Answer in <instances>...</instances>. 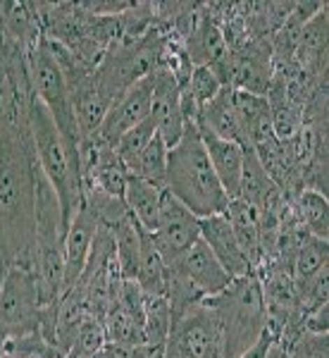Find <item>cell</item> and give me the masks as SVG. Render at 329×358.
<instances>
[{"instance_id":"4fadbf2b","label":"cell","mask_w":329,"mask_h":358,"mask_svg":"<svg viewBox=\"0 0 329 358\" xmlns=\"http://www.w3.org/2000/svg\"><path fill=\"white\" fill-rule=\"evenodd\" d=\"M98 227H101L98 217L91 213L89 206L82 203L77 215L69 220L67 232H65V289L77 285V280L82 277Z\"/></svg>"},{"instance_id":"8992f818","label":"cell","mask_w":329,"mask_h":358,"mask_svg":"<svg viewBox=\"0 0 329 358\" xmlns=\"http://www.w3.org/2000/svg\"><path fill=\"white\" fill-rule=\"evenodd\" d=\"M48 308L41 299L36 273L22 265H8L0 280V330L5 339L43 332Z\"/></svg>"},{"instance_id":"3957f363","label":"cell","mask_w":329,"mask_h":358,"mask_svg":"<svg viewBox=\"0 0 329 358\" xmlns=\"http://www.w3.org/2000/svg\"><path fill=\"white\" fill-rule=\"evenodd\" d=\"M29 134H31L34 158H36L38 170L55 189L62 217H65V224H69L84 203L82 153L62 136V131L57 129L50 113L45 110L38 98H34L31 110H29Z\"/></svg>"},{"instance_id":"ffe728a7","label":"cell","mask_w":329,"mask_h":358,"mask_svg":"<svg viewBox=\"0 0 329 358\" xmlns=\"http://www.w3.org/2000/svg\"><path fill=\"white\" fill-rule=\"evenodd\" d=\"M110 229H112V236H115V253H117L119 275H122V280H136L141 241H143V232H146V229L131 217V213Z\"/></svg>"},{"instance_id":"f1b7e54d","label":"cell","mask_w":329,"mask_h":358,"mask_svg":"<svg viewBox=\"0 0 329 358\" xmlns=\"http://www.w3.org/2000/svg\"><path fill=\"white\" fill-rule=\"evenodd\" d=\"M286 358H329V337L327 334L303 332L296 344L284 351Z\"/></svg>"},{"instance_id":"4316f807","label":"cell","mask_w":329,"mask_h":358,"mask_svg":"<svg viewBox=\"0 0 329 358\" xmlns=\"http://www.w3.org/2000/svg\"><path fill=\"white\" fill-rule=\"evenodd\" d=\"M182 89L191 96L196 108L200 110V108H203L205 103H210L212 98H215L219 91L224 89V86L219 84L217 74L212 72L210 67H193L191 74H189V79L182 84Z\"/></svg>"},{"instance_id":"e575fe53","label":"cell","mask_w":329,"mask_h":358,"mask_svg":"<svg viewBox=\"0 0 329 358\" xmlns=\"http://www.w3.org/2000/svg\"><path fill=\"white\" fill-rule=\"evenodd\" d=\"M5 268H8V261H5V253H3V241H0V280H3Z\"/></svg>"},{"instance_id":"4dcf8cb0","label":"cell","mask_w":329,"mask_h":358,"mask_svg":"<svg viewBox=\"0 0 329 358\" xmlns=\"http://www.w3.org/2000/svg\"><path fill=\"white\" fill-rule=\"evenodd\" d=\"M303 330L313 334H329V303L317 306L303 315Z\"/></svg>"},{"instance_id":"d6a6232c","label":"cell","mask_w":329,"mask_h":358,"mask_svg":"<svg viewBox=\"0 0 329 358\" xmlns=\"http://www.w3.org/2000/svg\"><path fill=\"white\" fill-rule=\"evenodd\" d=\"M8 82V41L0 31V89Z\"/></svg>"},{"instance_id":"277c9868","label":"cell","mask_w":329,"mask_h":358,"mask_svg":"<svg viewBox=\"0 0 329 358\" xmlns=\"http://www.w3.org/2000/svg\"><path fill=\"white\" fill-rule=\"evenodd\" d=\"M205 301L212 306L219 320L224 358L244 356L268 330V308L258 273L236 277L222 292Z\"/></svg>"},{"instance_id":"7a4b0ae2","label":"cell","mask_w":329,"mask_h":358,"mask_svg":"<svg viewBox=\"0 0 329 358\" xmlns=\"http://www.w3.org/2000/svg\"><path fill=\"white\" fill-rule=\"evenodd\" d=\"M163 187L196 217H210L227 210L229 196L212 170L196 124H189L184 136L167 151Z\"/></svg>"},{"instance_id":"30bf717a","label":"cell","mask_w":329,"mask_h":358,"mask_svg":"<svg viewBox=\"0 0 329 358\" xmlns=\"http://www.w3.org/2000/svg\"><path fill=\"white\" fill-rule=\"evenodd\" d=\"M153 82V108L151 120L155 122V129L163 136L167 148H172L187 131V117L182 110V84L177 74L167 65H158L151 72Z\"/></svg>"},{"instance_id":"8fae6325","label":"cell","mask_w":329,"mask_h":358,"mask_svg":"<svg viewBox=\"0 0 329 358\" xmlns=\"http://www.w3.org/2000/svg\"><path fill=\"white\" fill-rule=\"evenodd\" d=\"M167 268L179 277H184L203 301L219 294L232 282V277L224 273V268L217 263V258L212 256V251L207 248L203 239L196 241L177 263L167 265Z\"/></svg>"},{"instance_id":"836d02e7","label":"cell","mask_w":329,"mask_h":358,"mask_svg":"<svg viewBox=\"0 0 329 358\" xmlns=\"http://www.w3.org/2000/svg\"><path fill=\"white\" fill-rule=\"evenodd\" d=\"M268 358H286V354H284V351H282V349H279V346H277V344H272V349H270Z\"/></svg>"},{"instance_id":"2e32d148","label":"cell","mask_w":329,"mask_h":358,"mask_svg":"<svg viewBox=\"0 0 329 358\" xmlns=\"http://www.w3.org/2000/svg\"><path fill=\"white\" fill-rule=\"evenodd\" d=\"M227 41L215 20L207 13V5H200L198 20L187 38H184V53L191 67H210L227 53Z\"/></svg>"},{"instance_id":"83f0119b","label":"cell","mask_w":329,"mask_h":358,"mask_svg":"<svg viewBox=\"0 0 329 358\" xmlns=\"http://www.w3.org/2000/svg\"><path fill=\"white\" fill-rule=\"evenodd\" d=\"M155 134H158V129H155V122H153L151 117H148L146 122H141L138 127H134V129H129L117 143H115V151H117V155L122 158L124 167L134 163V160L138 158V153H141L143 148H146L148 143L153 141Z\"/></svg>"},{"instance_id":"ac0fdd59","label":"cell","mask_w":329,"mask_h":358,"mask_svg":"<svg viewBox=\"0 0 329 358\" xmlns=\"http://www.w3.org/2000/svg\"><path fill=\"white\" fill-rule=\"evenodd\" d=\"M163 196H165V187H160V184H153V182H148V179H141L134 175L126 177L124 203L129 208L131 217H134L148 234H153L155 227H158Z\"/></svg>"},{"instance_id":"603a6c76","label":"cell","mask_w":329,"mask_h":358,"mask_svg":"<svg viewBox=\"0 0 329 358\" xmlns=\"http://www.w3.org/2000/svg\"><path fill=\"white\" fill-rule=\"evenodd\" d=\"M172 327V310L165 296H146L143 308V339L151 349H165Z\"/></svg>"},{"instance_id":"44dd1931","label":"cell","mask_w":329,"mask_h":358,"mask_svg":"<svg viewBox=\"0 0 329 358\" xmlns=\"http://www.w3.org/2000/svg\"><path fill=\"white\" fill-rule=\"evenodd\" d=\"M293 213L305 234L317 239H329V201L325 194L303 189L291 199Z\"/></svg>"},{"instance_id":"5bb4252c","label":"cell","mask_w":329,"mask_h":358,"mask_svg":"<svg viewBox=\"0 0 329 358\" xmlns=\"http://www.w3.org/2000/svg\"><path fill=\"white\" fill-rule=\"evenodd\" d=\"M203 138L205 153L210 158V165L227 192L229 201L239 199L241 194V177H244V146L239 141H229V138L215 136L212 131L198 129Z\"/></svg>"},{"instance_id":"d4e9b609","label":"cell","mask_w":329,"mask_h":358,"mask_svg":"<svg viewBox=\"0 0 329 358\" xmlns=\"http://www.w3.org/2000/svg\"><path fill=\"white\" fill-rule=\"evenodd\" d=\"M3 358H67L57 346L45 339L43 332L22 334V337L5 339Z\"/></svg>"},{"instance_id":"7c38bea8","label":"cell","mask_w":329,"mask_h":358,"mask_svg":"<svg viewBox=\"0 0 329 358\" xmlns=\"http://www.w3.org/2000/svg\"><path fill=\"white\" fill-rule=\"evenodd\" d=\"M200 239L205 241L207 248L212 251V256L217 258V263L222 265L224 273L232 277V280L256 273L253 265L248 263L246 253L241 251L239 241H236V236L232 232V224H229L224 213L200 217Z\"/></svg>"},{"instance_id":"cb8c5ba5","label":"cell","mask_w":329,"mask_h":358,"mask_svg":"<svg viewBox=\"0 0 329 358\" xmlns=\"http://www.w3.org/2000/svg\"><path fill=\"white\" fill-rule=\"evenodd\" d=\"M167 143L163 141V136L155 134L153 141L138 153V158L131 165H126V172L134 177L148 179L153 184H160L163 187V179H165V165H167Z\"/></svg>"},{"instance_id":"e0dca14e","label":"cell","mask_w":329,"mask_h":358,"mask_svg":"<svg viewBox=\"0 0 329 358\" xmlns=\"http://www.w3.org/2000/svg\"><path fill=\"white\" fill-rule=\"evenodd\" d=\"M229 224H232V232L239 241L241 251L246 253L248 263L253 265V270H261L263 268V248H261V210L256 206L246 203L241 199L229 201L227 210Z\"/></svg>"},{"instance_id":"52a82bcc","label":"cell","mask_w":329,"mask_h":358,"mask_svg":"<svg viewBox=\"0 0 329 358\" xmlns=\"http://www.w3.org/2000/svg\"><path fill=\"white\" fill-rule=\"evenodd\" d=\"M163 358H224L219 320L210 303H196L172 320Z\"/></svg>"},{"instance_id":"ba28073f","label":"cell","mask_w":329,"mask_h":358,"mask_svg":"<svg viewBox=\"0 0 329 358\" xmlns=\"http://www.w3.org/2000/svg\"><path fill=\"white\" fill-rule=\"evenodd\" d=\"M151 239L165 265L177 263L200 239V217H196L187 206H182L175 196L165 192L158 227Z\"/></svg>"},{"instance_id":"d590c367","label":"cell","mask_w":329,"mask_h":358,"mask_svg":"<svg viewBox=\"0 0 329 358\" xmlns=\"http://www.w3.org/2000/svg\"><path fill=\"white\" fill-rule=\"evenodd\" d=\"M3 346H5V334L0 330V358H3Z\"/></svg>"},{"instance_id":"7402d4cb","label":"cell","mask_w":329,"mask_h":358,"mask_svg":"<svg viewBox=\"0 0 329 358\" xmlns=\"http://www.w3.org/2000/svg\"><path fill=\"white\" fill-rule=\"evenodd\" d=\"M136 285L146 296H165L167 287V265L160 258L151 234L143 232L141 241V256H138V270H136Z\"/></svg>"},{"instance_id":"9a60e30c","label":"cell","mask_w":329,"mask_h":358,"mask_svg":"<svg viewBox=\"0 0 329 358\" xmlns=\"http://www.w3.org/2000/svg\"><path fill=\"white\" fill-rule=\"evenodd\" d=\"M0 31L5 41L29 53L43 38L38 3H0Z\"/></svg>"},{"instance_id":"484cf974","label":"cell","mask_w":329,"mask_h":358,"mask_svg":"<svg viewBox=\"0 0 329 358\" xmlns=\"http://www.w3.org/2000/svg\"><path fill=\"white\" fill-rule=\"evenodd\" d=\"M105 344H108V334L103 320H98L96 315H86L77 337H74L72 351H69L67 358H91L101 349H105Z\"/></svg>"},{"instance_id":"6da1fadb","label":"cell","mask_w":329,"mask_h":358,"mask_svg":"<svg viewBox=\"0 0 329 358\" xmlns=\"http://www.w3.org/2000/svg\"><path fill=\"white\" fill-rule=\"evenodd\" d=\"M36 158L29 110L0 89V241L8 265L36 270Z\"/></svg>"},{"instance_id":"5b68a950","label":"cell","mask_w":329,"mask_h":358,"mask_svg":"<svg viewBox=\"0 0 329 358\" xmlns=\"http://www.w3.org/2000/svg\"><path fill=\"white\" fill-rule=\"evenodd\" d=\"M29 62V79H31L34 96L43 103V108L50 113L57 129L69 143L79 148L82 153V134H79L77 115H74L72 106V91H69V82L62 72L60 62H57L55 53L50 50L48 38H41L31 50L27 53Z\"/></svg>"},{"instance_id":"1f68e13d","label":"cell","mask_w":329,"mask_h":358,"mask_svg":"<svg viewBox=\"0 0 329 358\" xmlns=\"http://www.w3.org/2000/svg\"><path fill=\"white\" fill-rule=\"evenodd\" d=\"M275 342H277V334L268 327V330L263 332V337L258 339V342L253 344L244 356H239V358H268L270 349H272V344H275Z\"/></svg>"},{"instance_id":"d6986e66","label":"cell","mask_w":329,"mask_h":358,"mask_svg":"<svg viewBox=\"0 0 329 358\" xmlns=\"http://www.w3.org/2000/svg\"><path fill=\"white\" fill-rule=\"evenodd\" d=\"M329 244L327 239H317V236L303 234L298 241V248L293 253L291 261V277H293V289H303L305 285L320 277L329 270Z\"/></svg>"},{"instance_id":"f546056e","label":"cell","mask_w":329,"mask_h":358,"mask_svg":"<svg viewBox=\"0 0 329 358\" xmlns=\"http://www.w3.org/2000/svg\"><path fill=\"white\" fill-rule=\"evenodd\" d=\"M158 349H151L146 344L138 346H115V344H105V349H101L96 356L91 358H153V354Z\"/></svg>"},{"instance_id":"9c48e42d","label":"cell","mask_w":329,"mask_h":358,"mask_svg":"<svg viewBox=\"0 0 329 358\" xmlns=\"http://www.w3.org/2000/svg\"><path fill=\"white\" fill-rule=\"evenodd\" d=\"M151 108H153V82H151V74H148V77L138 79L134 86H129L122 96L115 98L94 141L115 146L126 131L151 117Z\"/></svg>"}]
</instances>
